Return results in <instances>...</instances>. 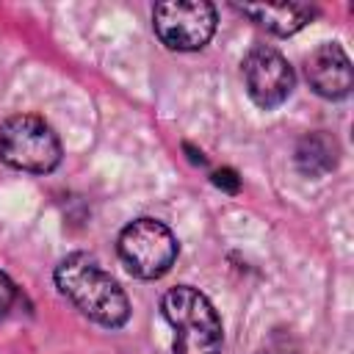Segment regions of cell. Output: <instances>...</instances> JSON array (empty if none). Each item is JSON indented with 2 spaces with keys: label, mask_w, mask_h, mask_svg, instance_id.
<instances>
[{
  "label": "cell",
  "mask_w": 354,
  "mask_h": 354,
  "mask_svg": "<svg viewBox=\"0 0 354 354\" xmlns=\"http://www.w3.org/2000/svg\"><path fill=\"white\" fill-rule=\"evenodd\" d=\"M61 141L41 116L14 113L0 124V160L11 169L47 174L61 163Z\"/></svg>",
  "instance_id": "obj_3"
},
{
  "label": "cell",
  "mask_w": 354,
  "mask_h": 354,
  "mask_svg": "<svg viewBox=\"0 0 354 354\" xmlns=\"http://www.w3.org/2000/svg\"><path fill=\"white\" fill-rule=\"evenodd\" d=\"M55 285L83 315L108 329H116L130 318L124 290L86 252H72L55 266Z\"/></svg>",
  "instance_id": "obj_1"
},
{
  "label": "cell",
  "mask_w": 354,
  "mask_h": 354,
  "mask_svg": "<svg viewBox=\"0 0 354 354\" xmlns=\"http://www.w3.org/2000/svg\"><path fill=\"white\" fill-rule=\"evenodd\" d=\"M160 310L174 329V354H218L224 343V329L216 307L205 293L191 285L171 288Z\"/></svg>",
  "instance_id": "obj_2"
},
{
  "label": "cell",
  "mask_w": 354,
  "mask_h": 354,
  "mask_svg": "<svg viewBox=\"0 0 354 354\" xmlns=\"http://www.w3.org/2000/svg\"><path fill=\"white\" fill-rule=\"evenodd\" d=\"M119 257L127 271L138 279H158L163 277L180 252L174 232L158 218H136L119 232Z\"/></svg>",
  "instance_id": "obj_4"
},
{
  "label": "cell",
  "mask_w": 354,
  "mask_h": 354,
  "mask_svg": "<svg viewBox=\"0 0 354 354\" xmlns=\"http://www.w3.org/2000/svg\"><path fill=\"white\" fill-rule=\"evenodd\" d=\"M14 299H17V290H14V282L0 271V318L11 310V304H14Z\"/></svg>",
  "instance_id": "obj_10"
},
{
  "label": "cell",
  "mask_w": 354,
  "mask_h": 354,
  "mask_svg": "<svg viewBox=\"0 0 354 354\" xmlns=\"http://www.w3.org/2000/svg\"><path fill=\"white\" fill-rule=\"evenodd\" d=\"M235 11H241L243 17L254 19L257 25H263L266 30L277 33V36H290L299 28H304L315 11L310 6H296V3H282V6H235Z\"/></svg>",
  "instance_id": "obj_8"
},
{
  "label": "cell",
  "mask_w": 354,
  "mask_h": 354,
  "mask_svg": "<svg viewBox=\"0 0 354 354\" xmlns=\"http://www.w3.org/2000/svg\"><path fill=\"white\" fill-rule=\"evenodd\" d=\"M152 28L169 50H202L216 30V8L205 0L158 3L152 11Z\"/></svg>",
  "instance_id": "obj_5"
},
{
  "label": "cell",
  "mask_w": 354,
  "mask_h": 354,
  "mask_svg": "<svg viewBox=\"0 0 354 354\" xmlns=\"http://www.w3.org/2000/svg\"><path fill=\"white\" fill-rule=\"evenodd\" d=\"M293 160L304 177H324L337 166V141L326 133H307L296 144Z\"/></svg>",
  "instance_id": "obj_9"
},
{
  "label": "cell",
  "mask_w": 354,
  "mask_h": 354,
  "mask_svg": "<svg viewBox=\"0 0 354 354\" xmlns=\"http://www.w3.org/2000/svg\"><path fill=\"white\" fill-rule=\"evenodd\" d=\"M213 183H216V185H221V188H227L230 194H235V191H238V177H235V171H232V169H221V171H216V174H213Z\"/></svg>",
  "instance_id": "obj_11"
},
{
  "label": "cell",
  "mask_w": 354,
  "mask_h": 354,
  "mask_svg": "<svg viewBox=\"0 0 354 354\" xmlns=\"http://www.w3.org/2000/svg\"><path fill=\"white\" fill-rule=\"evenodd\" d=\"M307 80L315 94L326 100H343L351 91V61L335 41L321 44L307 58Z\"/></svg>",
  "instance_id": "obj_7"
},
{
  "label": "cell",
  "mask_w": 354,
  "mask_h": 354,
  "mask_svg": "<svg viewBox=\"0 0 354 354\" xmlns=\"http://www.w3.org/2000/svg\"><path fill=\"white\" fill-rule=\"evenodd\" d=\"M243 83L254 105L260 108H277L282 105L293 91V66L288 58L274 47H252L241 64Z\"/></svg>",
  "instance_id": "obj_6"
}]
</instances>
